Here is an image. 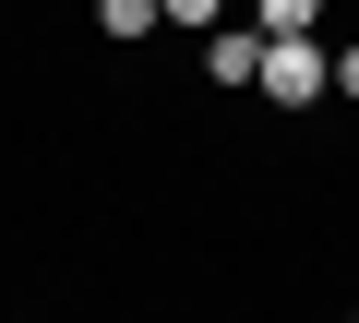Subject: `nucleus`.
<instances>
[{
  "mask_svg": "<svg viewBox=\"0 0 359 323\" xmlns=\"http://www.w3.org/2000/svg\"><path fill=\"white\" fill-rule=\"evenodd\" d=\"M252 96H264V108H311V96H323V36H264Z\"/></svg>",
  "mask_w": 359,
  "mask_h": 323,
  "instance_id": "1",
  "label": "nucleus"
},
{
  "mask_svg": "<svg viewBox=\"0 0 359 323\" xmlns=\"http://www.w3.org/2000/svg\"><path fill=\"white\" fill-rule=\"evenodd\" d=\"M252 60H264V25L252 36H228V25L204 36V84H252Z\"/></svg>",
  "mask_w": 359,
  "mask_h": 323,
  "instance_id": "2",
  "label": "nucleus"
},
{
  "mask_svg": "<svg viewBox=\"0 0 359 323\" xmlns=\"http://www.w3.org/2000/svg\"><path fill=\"white\" fill-rule=\"evenodd\" d=\"M264 36H323V0H252Z\"/></svg>",
  "mask_w": 359,
  "mask_h": 323,
  "instance_id": "3",
  "label": "nucleus"
},
{
  "mask_svg": "<svg viewBox=\"0 0 359 323\" xmlns=\"http://www.w3.org/2000/svg\"><path fill=\"white\" fill-rule=\"evenodd\" d=\"M96 36H120V48L156 36V0H96Z\"/></svg>",
  "mask_w": 359,
  "mask_h": 323,
  "instance_id": "4",
  "label": "nucleus"
},
{
  "mask_svg": "<svg viewBox=\"0 0 359 323\" xmlns=\"http://www.w3.org/2000/svg\"><path fill=\"white\" fill-rule=\"evenodd\" d=\"M216 13H228V0H156V25H180V36H204Z\"/></svg>",
  "mask_w": 359,
  "mask_h": 323,
  "instance_id": "5",
  "label": "nucleus"
},
{
  "mask_svg": "<svg viewBox=\"0 0 359 323\" xmlns=\"http://www.w3.org/2000/svg\"><path fill=\"white\" fill-rule=\"evenodd\" d=\"M323 96H347V108H359V48H323Z\"/></svg>",
  "mask_w": 359,
  "mask_h": 323,
  "instance_id": "6",
  "label": "nucleus"
},
{
  "mask_svg": "<svg viewBox=\"0 0 359 323\" xmlns=\"http://www.w3.org/2000/svg\"><path fill=\"white\" fill-rule=\"evenodd\" d=\"M347 323H359V311H347Z\"/></svg>",
  "mask_w": 359,
  "mask_h": 323,
  "instance_id": "7",
  "label": "nucleus"
}]
</instances>
